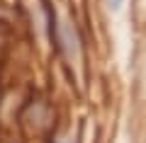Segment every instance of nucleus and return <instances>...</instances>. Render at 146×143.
Masks as SVG:
<instances>
[{"label": "nucleus", "instance_id": "obj_1", "mask_svg": "<svg viewBox=\"0 0 146 143\" xmlns=\"http://www.w3.org/2000/svg\"><path fill=\"white\" fill-rule=\"evenodd\" d=\"M127 5V0H105V7H107L112 15H117V12H122Z\"/></svg>", "mask_w": 146, "mask_h": 143}]
</instances>
